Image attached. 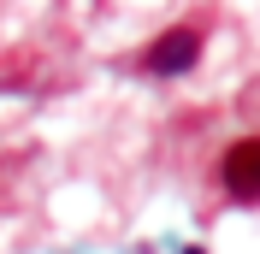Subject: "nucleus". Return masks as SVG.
Here are the masks:
<instances>
[{
  "label": "nucleus",
  "instance_id": "nucleus-1",
  "mask_svg": "<svg viewBox=\"0 0 260 254\" xmlns=\"http://www.w3.org/2000/svg\"><path fill=\"white\" fill-rule=\"evenodd\" d=\"M201 48H207V18H183V24H166V30L142 48L136 71H148V77H183V71L201 59Z\"/></svg>",
  "mask_w": 260,
  "mask_h": 254
},
{
  "label": "nucleus",
  "instance_id": "nucleus-2",
  "mask_svg": "<svg viewBox=\"0 0 260 254\" xmlns=\"http://www.w3.org/2000/svg\"><path fill=\"white\" fill-rule=\"evenodd\" d=\"M219 183H225L231 201L260 207V136H237V142L219 154Z\"/></svg>",
  "mask_w": 260,
  "mask_h": 254
},
{
  "label": "nucleus",
  "instance_id": "nucleus-3",
  "mask_svg": "<svg viewBox=\"0 0 260 254\" xmlns=\"http://www.w3.org/2000/svg\"><path fill=\"white\" fill-rule=\"evenodd\" d=\"M183 254H207V248H183Z\"/></svg>",
  "mask_w": 260,
  "mask_h": 254
}]
</instances>
